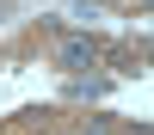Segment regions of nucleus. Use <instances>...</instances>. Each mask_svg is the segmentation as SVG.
Segmentation results:
<instances>
[{
    "label": "nucleus",
    "instance_id": "obj_1",
    "mask_svg": "<svg viewBox=\"0 0 154 135\" xmlns=\"http://www.w3.org/2000/svg\"><path fill=\"white\" fill-rule=\"evenodd\" d=\"M93 55L99 49L86 43V37H68V43H62V68H93Z\"/></svg>",
    "mask_w": 154,
    "mask_h": 135
}]
</instances>
